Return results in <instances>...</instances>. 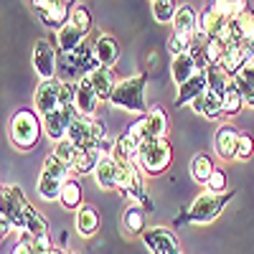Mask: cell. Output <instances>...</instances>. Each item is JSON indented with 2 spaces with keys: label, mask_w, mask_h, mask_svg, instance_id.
Instances as JSON below:
<instances>
[{
  "label": "cell",
  "mask_w": 254,
  "mask_h": 254,
  "mask_svg": "<svg viewBox=\"0 0 254 254\" xmlns=\"http://www.w3.org/2000/svg\"><path fill=\"white\" fill-rule=\"evenodd\" d=\"M234 196H237L234 188H229L226 193H211V190H206V193H201L193 203L183 211V214L176 216L173 224L176 226H181V224H201V226H206L229 206V201Z\"/></svg>",
  "instance_id": "cell-1"
},
{
  "label": "cell",
  "mask_w": 254,
  "mask_h": 254,
  "mask_svg": "<svg viewBox=\"0 0 254 254\" xmlns=\"http://www.w3.org/2000/svg\"><path fill=\"white\" fill-rule=\"evenodd\" d=\"M44 132V117H38L36 110H15L10 117V142L18 150H31L36 147V142L41 140Z\"/></svg>",
  "instance_id": "cell-2"
},
{
  "label": "cell",
  "mask_w": 254,
  "mask_h": 254,
  "mask_svg": "<svg viewBox=\"0 0 254 254\" xmlns=\"http://www.w3.org/2000/svg\"><path fill=\"white\" fill-rule=\"evenodd\" d=\"M145 87H147V74L140 71L130 79H122L117 84V89L110 99L112 107H120V110H130V112H142L147 115V102H145Z\"/></svg>",
  "instance_id": "cell-3"
},
{
  "label": "cell",
  "mask_w": 254,
  "mask_h": 254,
  "mask_svg": "<svg viewBox=\"0 0 254 254\" xmlns=\"http://www.w3.org/2000/svg\"><path fill=\"white\" fill-rule=\"evenodd\" d=\"M140 171L145 176H160L165 173L168 168H171L173 163V145L168 137L163 140H147L140 145V153H137V160Z\"/></svg>",
  "instance_id": "cell-4"
},
{
  "label": "cell",
  "mask_w": 254,
  "mask_h": 254,
  "mask_svg": "<svg viewBox=\"0 0 254 254\" xmlns=\"http://www.w3.org/2000/svg\"><path fill=\"white\" fill-rule=\"evenodd\" d=\"M115 160L120 165V190H122V196L132 198L135 203H140L147 211H153V198L145 190V173L140 171V165L132 163V160H122V158H115Z\"/></svg>",
  "instance_id": "cell-5"
},
{
  "label": "cell",
  "mask_w": 254,
  "mask_h": 254,
  "mask_svg": "<svg viewBox=\"0 0 254 254\" xmlns=\"http://www.w3.org/2000/svg\"><path fill=\"white\" fill-rule=\"evenodd\" d=\"M28 203L31 201L26 198L23 190L8 183V186H3V208H0V216H5L13 224V229L26 231V206Z\"/></svg>",
  "instance_id": "cell-6"
},
{
  "label": "cell",
  "mask_w": 254,
  "mask_h": 254,
  "mask_svg": "<svg viewBox=\"0 0 254 254\" xmlns=\"http://www.w3.org/2000/svg\"><path fill=\"white\" fill-rule=\"evenodd\" d=\"M31 5L38 13V18L44 20L49 28H56V31H61L64 26H69V18L74 13L71 3H66V0H46V3L44 0H33Z\"/></svg>",
  "instance_id": "cell-7"
},
{
  "label": "cell",
  "mask_w": 254,
  "mask_h": 254,
  "mask_svg": "<svg viewBox=\"0 0 254 254\" xmlns=\"http://www.w3.org/2000/svg\"><path fill=\"white\" fill-rule=\"evenodd\" d=\"M140 239L145 242V247L153 254H183L181 244H178V237L168 226H147Z\"/></svg>",
  "instance_id": "cell-8"
},
{
  "label": "cell",
  "mask_w": 254,
  "mask_h": 254,
  "mask_svg": "<svg viewBox=\"0 0 254 254\" xmlns=\"http://www.w3.org/2000/svg\"><path fill=\"white\" fill-rule=\"evenodd\" d=\"M64 79H41L33 92V107L41 117H46L59 110V94H61Z\"/></svg>",
  "instance_id": "cell-9"
},
{
  "label": "cell",
  "mask_w": 254,
  "mask_h": 254,
  "mask_svg": "<svg viewBox=\"0 0 254 254\" xmlns=\"http://www.w3.org/2000/svg\"><path fill=\"white\" fill-rule=\"evenodd\" d=\"M79 117L76 107H59L56 112L44 117V132L46 137H51L54 142H61L69 137V127L74 125V120Z\"/></svg>",
  "instance_id": "cell-10"
},
{
  "label": "cell",
  "mask_w": 254,
  "mask_h": 254,
  "mask_svg": "<svg viewBox=\"0 0 254 254\" xmlns=\"http://www.w3.org/2000/svg\"><path fill=\"white\" fill-rule=\"evenodd\" d=\"M33 69L41 79H56L59 69V54L51 46L49 38H38L33 46Z\"/></svg>",
  "instance_id": "cell-11"
},
{
  "label": "cell",
  "mask_w": 254,
  "mask_h": 254,
  "mask_svg": "<svg viewBox=\"0 0 254 254\" xmlns=\"http://www.w3.org/2000/svg\"><path fill=\"white\" fill-rule=\"evenodd\" d=\"M229 20L221 10H216V5L211 3L206 5L201 13H198V33H203L206 38H224L226 36V28H229Z\"/></svg>",
  "instance_id": "cell-12"
},
{
  "label": "cell",
  "mask_w": 254,
  "mask_h": 254,
  "mask_svg": "<svg viewBox=\"0 0 254 254\" xmlns=\"http://www.w3.org/2000/svg\"><path fill=\"white\" fill-rule=\"evenodd\" d=\"M79 153H89V150H97V145H99V140H97V135H94V130H92V117H76L74 120V125L69 127V137H66Z\"/></svg>",
  "instance_id": "cell-13"
},
{
  "label": "cell",
  "mask_w": 254,
  "mask_h": 254,
  "mask_svg": "<svg viewBox=\"0 0 254 254\" xmlns=\"http://www.w3.org/2000/svg\"><path fill=\"white\" fill-rule=\"evenodd\" d=\"M239 137L242 132L237 130L234 125H219L216 127V135H214V147H216V155L221 160H237V150H239Z\"/></svg>",
  "instance_id": "cell-14"
},
{
  "label": "cell",
  "mask_w": 254,
  "mask_h": 254,
  "mask_svg": "<svg viewBox=\"0 0 254 254\" xmlns=\"http://www.w3.org/2000/svg\"><path fill=\"white\" fill-rule=\"evenodd\" d=\"M142 140H163L168 137V130H171V122H168V115L163 112V107H150L142 120Z\"/></svg>",
  "instance_id": "cell-15"
},
{
  "label": "cell",
  "mask_w": 254,
  "mask_h": 254,
  "mask_svg": "<svg viewBox=\"0 0 254 254\" xmlns=\"http://www.w3.org/2000/svg\"><path fill=\"white\" fill-rule=\"evenodd\" d=\"M99 94L97 89L92 87V81L84 76L81 81H76V102H74V107L81 117H94L97 115V107H99Z\"/></svg>",
  "instance_id": "cell-16"
},
{
  "label": "cell",
  "mask_w": 254,
  "mask_h": 254,
  "mask_svg": "<svg viewBox=\"0 0 254 254\" xmlns=\"http://www.w3.org/2000/svg\"><path fill=\"white\" fill-rule=\"evenodd\" d=\"M87 79L92 81V87L97 89V94H99L102 102H110L112 94H115V89H117V84H120L117 76H115V69H110V66H99Z\"/></svg>",
  "instance_id": "cell-17"
},
{
  "label": "cell",
  "mask_w": 254,
  "mask_h": 254,
  "mask_svg": "<svg viewBox=\"0 0 254 254\" xmlns=\"http://www.w3.org/2000/svg\"><path fill=\"white\" fill-rule=\"evenodd\" d=\"M94 178H97V186L104 188V190H115L120 188V165L112 155H102L97 171H94Z\"/></svg>",
  "instance_id": "cell-18"
},
{
  "label": "cell",
  "mask_w": 254,
  "mask_h": 254,
  "mask_svg": "<svg viewBox=\"0 0 254 254\" xmlns=\"http://www.w3.org/2000/svg\"><path fill=\"white\" fill-rule=\"evenodd\" d=\"M249 59H252V49H249V46H229L219 66H221L231 79H234L244 66H249Z\"/></svg>",
  "instance_id": "cell-19"
},
{
  "label": "cell",
  "mask_w": 254,
  "mask_h": 254,
  "mask_svg": "<svg viewBox=\"0 0 254 254\" xmlns=\"http://www.w3.org/2000/svg\"><path fill=\"white\" fill-rule=\"evenodd\" d=\"M94 54H97V61L99 66H115L117 59H120V44L117 38L110 36V33H99L97 41H94Z\"/></svg>",
  "instance_id": "cell-20"
},
{
  "label": "cell",
  "mask_w": 254,
  "mask_h": 254,
  "mask_svg": "<svg viewBox=\"0 0 254 254\" xmlns=\"http://www.w3.org/2000/svg\"><path fill=\"white\" fill-rule=\"evenodd\" d=\"M203 92H208V79H206V71H198L190 81H186L183 87H178L176 104H178V107H183V104H193Z\"/></svg>",
  "instance_id": "cell-21"
},
{
  "label": "cell",
  "mask_w": 254,
  "mask_h": 254,
  "mask_svg": "<svg viewBox=\"0 0 254 254\" xmlns=\"http://www.w3.org/2000/svg\"><path fill=\"white\" fill-rule=\"evenodd\" d=\"M190 110H193L196 115L206 117V120H219L224 115V104H221V97L216 92H203L193 104H190Z\"/></svg>",
  "instance_id": "cell-22"
},
{
  "label": "cell",
  "mask_w": 254,
  "mask_h": 254,
  "mask_svg": "<svg viewBox=\"0 0 254 254\" xmlns=\"http://www.w3.org/2000/svg\"><path fill=\"white\" fill-rule=\"evenodd\" d=\"M122 226L127 234H132V237H142L145 234V229H147V216H145V208L140 203H130L125 208V214H122Z\"/></svg>",
  "instance_id": "cell-23"
},
{
  "label": "cell",
  "mask_w": 254,
  "mask_h": 254,
  "mask_svg": "<svg viewBox=\"0 0 254 254\" xmlns=\"http://www.w3.org/2000/svg\"><path fill=\"white\" fill-rule=\"evenodd\" d=\"M99 211L92 206V203H84L79 211H76V229H79V234L87 239V237H94L97 231H99Z\"/></svg>",
  "instance_id": "cell-24"
},
{
  "label": "cell",
  "mask_w": 254,
  "mask_h": 254,
  "mask_svg": "<svg viewBox=\"0 0 254 254\" xmlns=\"http://www.w3.org/2000/svg\"><path fill=\"white\" fill-rule=\"evenodd\" d=\"M198 74V66L196 61L190 59V54H183V56H176L173 64H171V76L176 81V87H183L186 81H190Z\"/></svg>",
  "instance_id": "cell-25"
},
{
  "label": "cell",
  "mask_w": 254,
  "mask_h": 254,
  "mask_svg": "<svg viewBox=\"0 0 254 254\" xmlns=\"http://www.w3.org/2000/svg\"><path fill=\"white\" fill-rule=\"evenodd\" d=\"M173 31L176 33H186V36L198 33V13L190 5H178V13L173 18Z\"/></svg>",
  "instance_id": "cell-26"
},
{
  "label": "cell",
  "mask_w": 254,
  "mask_h": 254,
  "mask_svg": "<svg viewBox=\"0 0 254 254\" xmlns=\"http://www.w3.org/2000/svg\"><path fill=\"white\" fill-rule=\"evenodd\" d=\"M87 36H89V33L79 31V28L71 26V23L64 26V28L59 31V36H56V38H59V51H61V54H74V51L84 44V41H87Z\"/></svg>",
  "instance_id": "cell-27"
},
{
  "label": "cell",
  "mask_w": 254,
  "mask_h": 254,
  "mask_svg": "<svg viewBox=\"0 0 254 254\" xmlns=\"http://www.w3.org/2000/svg\"><path fill=\"white\" fill-rule=\"evenodd\" d=\"M214 160H211L206 153H198L193 160H190V176H193V181L196 183H201V186H208V181H211V176H214Z\"/></svg>",
  "instance_id": "cell-28"
},
{
  "label": "cell",
  "mask_w": 254,
  "mask_h": 254,
  "mask_svg": "<svg viewBox=\"0 0 254 254\" xmlns=\"http://www.w3.org/2000/svg\"><path fill=\"white\" fill-rule=\"evenodd\" d=\"M234 87L242 92V97H244V104H249V107H254V69L252 66H244L234 79Z\"/></svg>",
  "instance_id": "cell-29"
},
{
  "label": "cell",
  "mask_w": 254,
  "mask_h": 254,
  "mask_svg": "<svg viewBox=\"0 0 254 254\" xmlns=\"http://www.w3.org/2000/svg\"><path fill=\"white\" fill-rule=\"evenodd\" d=\"M206 79H208V89L216 92L219 97H224L231 87V76L221 69V66H208L206 69Z\"/></svg>",
  "instance_id": "cell-30"
},
{
  "label": "cell",
  "mask_w": 254,
  "mask_h": 254,
  "mask_svg": "<svg viewBox=\"0 0 254 254\" xmlns=\"http://www.w3.org/2000/svg\"><path fill=\"white\" fill-rule=\"evenodd\" d=\"M59 203H61L64 208H76V211L84 206V203H81V186H79V181L69 178L66 183H64Z\"/></svg>",
  "instance_id": "cell-31"
},
{
  "label": "cell",
  "mask_w": 254,
  "mask_h": 254,
  "mask_svg": "<svg viewBox=\"0 0 254 254\" xmlns=\"http://www.w3.org/2000/svg\"><path fill=\"white\" fill-rule=\"evenodd\" d=\"M26 231L31 237H49V221L33 208V203L26 206Z\"/></svg>",
  "instance_id": "cell-32"
},
{
  "label": "cell",
  "mask_w": 254,
  "mask_h": 254,
  "mask_svg": "<svg viewBox=\"0 0 254 254\" xmlns=\"http://www.w3.org/2000/svg\"><path fill=\"white\" fill-rule=\"evenodd\" d=\"M36 188H38V196L44 198V201H59V198H61L64 181H56V178H51V176H44V173H41Z\"/></svg>",
  "instance_id": "cell-33"
},
{
  "label": "cell",
  "mask_w": 254,
  "mask_h": 254,
  "mask_svg": "<svg viewBox=\"0 0 254 254\" xmlns=\"http://www.w3.org/2000/svg\"><path fill=\"white\" fill-rule=\"evenodd\" d=\"M99 160H102V153H99V150L79 153V158H76V163H74L71 171H74L76 176H89V173H94V171H97Z\"/></svg>",
  "instance_id": "cell-34"
},
{
  "label": "cell",
  "mask_w": 254,
  "mask_h": 254,
  "mask_svg": "<svg viewBox=\"0 0 254 254\" xmlns=\"http://www.w3.org/2000/svg\"><path fill=\"white\" fill-rule=\"evenodd\" d=\"M221 104H224V115H226V117H237V115L244 110V97H242V92L234 87V81H231L229 92L221 97Z\"/></svg>",
  "instance_id": "cell-35"
},
{
  "label": "cell",
  "mask_w": 254,
  "mask_h": 254,
  "mask_svg": "<svg viewBox=\"0 0 254 254\" xmlns=\"http://www.w3.org/2000/svg\"><path fill=\"white\" fill-rule=\"evenodd\" d=\"M150 10H153V18L158 20V23H173V18L178 13V5L173 3V0H153Z\"/></svg>",
  "instance_id": "cell-36"
},
{
  "label": "cell",
  "mask_w": 254,
  "mask_h": 254,
  "mask_svg": "<svg viewBox=\"0 0 254 254\" xmlns=\"http://www.w3.org/2000/svg\"><path fill=\"white\" fill-rule=\"evenodd\" d=\"M69 171H71V168H69V165H64V163H61L56 155H49V158L44 160V171H41V173L66 183V181H69Z\"/></svg>",
  "instance_id": "cell-37"
},
{
  "label": "cell",
  "mask_w": 254,
  "mask_h": 254,
  "mask_svg": "<svg viewBox=\"0 0 254 254\" xmlns=\"http://www.w3.org/2000/svg\"><path fill=\"white\" fill-rule=\"evenodd\" d=\"M51 155H56L64 165L74 168V163H76V158H79V150H76V147H74L69 140H61V142H56V147H54Z\"/></svg>",
  "instance_id": "cell-38"
},
{
  "label": "cell",
  "mask_w": 254,
  "mask_h": 254,
  "mask_svg": "<svg viewBox=\"0 0 254 254\" xmlns=\"http://www.w3.org/2000/svg\"><path fill=\"white\" fill-rule=\"evenodd\" d=\"M196 36V33H193ZM193 36H186V33H171V38H168V51L173 54V59L176 56H183V54H188V49H190V41H193Z\"/></svg>",
  "instance_id": "cell-39"
},
{
  "label": "cell",
  "mask_w": 254,
  "mask_h": 254,
  "mask_svg": "<svg viewBox=\"0 0 254 254\" xmlns=\"http://www.w3.org/2000/svg\"><path fill=\"white\" fill-rule=\"evenodd\" d=\"M239 26H242V36H244V46L254 49V8H247L239 15Z\"/></svg>",
  "instance_id": "cell-40"
},
{
  "label": "cell",
  "mask_w": 254,
  "mask_h": 254,
  "mask_svg": "<svg viewBox=\"0 0 254 254\" xmlns=\"http://www.w3.org/2000/svg\"><path fill=\"white\" fill-rule=\"evenodd\" d=\"M69 23L76 26L79 31H84V33H89V31H92V13L84 8V5H79V8H74V13H71V18H69Z\"/></svg>",
  "instance_id": "cell-41"
},
{
  "label": "cell",
  "mask_w": 254,
  "mask_h": 254,
  "mask_svg": "<svg viewBox=\"0 0 254 254\" xmlns=\"http://www.w3.org/2000/svg\"><path fill=\"white\" fill-rule=\"evenodd\" d=\"M76 102V84L74 81H64L61 84V94H59V107H74Z\"/></svg>",
  "instance_id": "cell-42"
},
{
  "label": "cell",
  "mask_w": 254,
  "mask_h": 254,
  "mask_svg": "<svg viewBox=\"0 0 254 254\" xmlns=\"http://www.w3.org/2000/svg\"><path fill=\"white\" fill-rule=\"evenodd\" d=\"M208 190H211V193H226V190H229V181H226V173L221 171V168H216L214 176H211Z\"/></svg>",
  "instance_id": "cell-43"
},
{
  "label": "cell",
  "mask_w": 254,
  "mask_h": 254,
  "mask_svg": "<svg viewBox=\"0 0 254 254\" xmlns=\"http://www.w3.org/2000/svg\"><path fill=\"white\" fill-rule=\"evenodd\" d=\"M254 155V137L249 132H242L239 137V150H237V160H249Z\"/></svg>",
  "instance_id": "cell-44"
},
{
  "label": "cell",
  "mask_w": 254,
  "mask_h": 254,
  "mask_svg": "<svg viewBox=\"0 0 254 254\" xmlns=\"http://www.w3.org/2000/svg\"><path fill=\"white\" fill-rule=\"evenodd\" d=\"M28 247L33 249V254H49V252L54 249V244H51V237H33Z\"/></svg>",
  "instance_id": "cell-45"
},
{
  "label": "cell",
  "mask_w": 254,
  "mask_h": 254,
  "mask_svg": "<svg viewBox=\"0 0 254 254\" xmlns=\"http://www.w3.org/2000/svg\"><path fill=\"white\" fill-rule=\"evenodd\" d=\"M92 130H94L97 140H107V127H104V122H102V120L92 117Z\"/></svg>",
  "instance_id": "cell-46"
},
{
  "label": "cell",
  "mask_w": 254,
  "mask_h": 254,
  "mask_svg": "<svg viewBox=\"0 0 254 254\" xmlns=\"http://www.w3.org/2000/svg\"><path fill=\"white\" fill-rule=\"evenodd\" d=\"M13 254H33V249H31L28 244H20V242H18L15 249H13Z\"/></svg>",
  "instance_id": "cell-47"
},
{
  "label": "cell",
  "mask_w": 254,
  "mask_h": 254,
  "mask_svg": "<svg viewBox=\"0 0 254 254\" xmlns=\"http://www.w3.org/2000/svg\"><path fill=\"white\" fill-rule=\"evenodd\" d=\"M0 226H3V239H5V237L10 234V229H13V224H10V221H8L5 216H0Z\"/></svg>",
  "instance_id": "cell-48"
},
{
  "label": "cell",
  "mask_w": 254,
  "mask_h": 254,
  "mask_svg": "<svg viewBox=\"0 0 254 254\" xmlns=\"http://www.w3.org/2000/svg\"><path fill=\"white\" fill-rule=\"evenodd\" d=\"M49 254H66V249H59V247H54V249H51Z\"/></svg>",
  "instance_id": "cell-49"
},
{
  "label": "cell",
  "mask_w": 254,
  "mask_h": 254,
  "mask_svg": "<svg viewBox=\"0 0 254 254\" xmlns=\"http://www.w3.org/2000/svg\"><path fill=\"white\" fill-rule=\"evenodd\" d=\"M249 66L254 69V49H252V59H249Z\"/></svg>",
  "instance_id": "cell-50"
}]
</instances>
